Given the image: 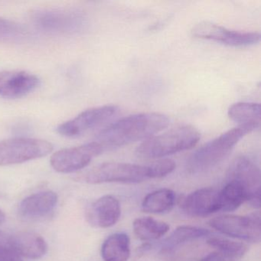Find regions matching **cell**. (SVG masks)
Wrapping results in <instances>:
<instances>
[{
  "label": "cell",
  "instance_id": "obj_15",
  "mask_svg": "<svg viewBox=\"0 0 261 261\" xmlns=\"http://www.w3.org/2000/svg\"><path fill=\"white\" fill-rule=\"evenodd\" d=\"M8 244L19 256L29 259H40L48 250L46 241L39 233L33 231H20L8 238Z\"/></svg>",
  "mask_w": 261,
  "mask_h": 261
},
{
  "label": "cell",
  "instance_id": "obj_8",
  "mask_svg": "<svg viewBox=\"0 0 261 261\" xmlns=\"http://www.w3.org/2000/svg\"><path fill=\"white\" fill-rule=\"evenodd\" d=\"M212 228L223 234L250 243H259L261 239L260 214L259 212L240 215H220L209 221Z\"/></svg>",
  "mask_w": 261,
  "mask_h": 261
},
{
  "label": "cell",
  "instance_id": "obj_28",
  "mask_svg": "<svg viewBox=\"0 0 261 261\" xmlns=\"http://www.w3.org/2000/svg\"><path fill=\"white\" fill-rule=\"evenodd\" d=\"M6 235L4 234V233H2V232L0 231V244H4V242L6 241Z\"/></svg>",
  "mask_w": 261,
  "mask_h": 261
},
{
  "label": "cell",
  "instance_id": "obj_2",
  "mask_svg": "<svg viewBox=\"0 0 261 261\" xmlns=\"http://www.w3.org/2000/svg\"><path fill=\"white\" fill-rule=\"evenodd\" d=\"M175 162L161 160L149 165L125 163H105L90 169L83 179L90 184L140 183L152 178H163L173 172Z\"/></svg>",
  "mask_w": 261,
  "mask_h": 261
},
{
  "label": "cell",
  "instance_id": "obj_1",
  "mask_svg": "<svg viewBox=\"0 0 261 261\" xmlns=\"http://www.w3.org/2000/svg\"><path fill=\"white\" fill-rule=\"evenodd\" d=\"M169 119L160 113H143L110 123L97 134L94 141L103 151L122 147L140 140H146L163 130Z\"/></svg>",
  "mask_w": 261,
  "mask_h": 261
},
{
  "label": "cell",
  "instance_id": "obj_9",
  "mask_svg": "<svg viewBox=\"0 0 261 261\" xmlns=\"http://www.w3.org/2000/svg\"><path fill=\"white\" fill-rule=\"evenodd\" d=\"M103 152L96 141L75 147L66 148L55 152L51 157V167L61 173H71L86 167L93 159Z\"/></svg>",
  "mask_w": 261,
  "mask_h": 261
},
{
  "label": "cell",
  "instance_id": "obj_21",
  "mask_svg": "<svg viewBox=\"0 0 261 261\" xmlns=\"http://www.w3.org/2000/svg\"><path fill=\"white\" fill-rule=\"evenodd\" d=\"M134 233L143 241L160 239L169 230L167 223L154 219L151 217L137 218L133 224Z\"/></svg>",
  "mask_w": 261,
  "mask_h": 261
},
{
  "label": "cell",
  "instance_id": "obj_6",
  "mask_svg": "<svg viewBox=\"0 0 261 261\" xmlns=\"http://www.w3.org/2000/svg\"><path fill=\"white\" fill-rule=\"evenodd\" d=\"M53 146L46 140L13 138L0 141V166L19 164L48 155Z\"/></svg>",
  "mask_w": 261,
  "mask_h": 261
},
{
  "label": "cell",
  "instance_id": "obj_16",
  "mask_svg": "<svg viewBox=\"0 0 261 261\" xmlns=\"http://www.w3.org/2000/svg\"><path fill=\"white\" fill-rule=\"evenodd\" d=\"M58 199L57 194L53 191L37 192L27 197L20 203L19 214L28 218L45 216L56 207Z\"/></svg>",
  "mask_w": 261,
  "mask_h": 261
},
{
  "label": "cell",
  "instance_id": "obj_14",
  "mask_svg": "<svg viewBox=\"0 0 261 261\" xmlns=\"http://www.w3.org/2000/svg\"><path fill=\"white\" fill-rule=\"evenodd\" d=\"M120 215L121 207L118 199L112 195H105L90 206L87 219L94 227L108 228L117 224Z\"/></svg>",
  "mask_w": 261,
  "mask_h": 261
},
{
  "label": "cell",
  "instance_id": "obj_26",
  "mask_svg": "<svg viewBox=\"0 0 261 261\" xmlns=\"http://www.w3.org/2000/svg\"><path fill=\"white\" fill-rule=\"evenodd\" d=\"M201 261H236L234 258L224 254L221 252H214L204 256Z\"/></svg>",
  "mask_w": 261,
  "mask_h": 261
},
{
  "label": "cell",
  "instance_id": "obj_11",
  "mask_svg": "<svg viewBox=\"0 0 261 261\" xmlns=\"http://www.w3.org/2000/svg\"><path fill=\"white\" fill-rule=\"evenodd\" d=\"M192 34L198 39L214 41L233 47L250 46L260 40L259 33L237 32L206 21L195 25L192 30Z\"/></svg>",
  "mask_w": 261,
  "mask_h": 261
},
{
  "label": "cell",
  "instance_id": "obj_5",
  "mask_svg": "<svg viewBox=\"0 0 261 261\" xmlns=\"http://www.w3.org/2000/svg\"><path fill=\"white\" fill-rule=\"evenodd\" d=\"M31 20L36 28L53 34H73L86 25L85 16L73 10H36L32 13Z\"/></svg>",
  "mask_w": 261,
  "mask_h": 261
},
{
  "label": "cell",
  "instance_id": "obj_20",
  "mask_svg": "<svg viewBox=\"0 0 261 261\" xmlns=\"http://www.w3.org/2000/svg\"><path fill=\"white\" fill-rule=\"evenodd\" d=\"M229 118L238 123V126H253L256 128L260 125V105L256 103L241 102L234 103L227 111Z\"/></svg>",
  "mask_w": 261,
  "mask_h": 261
},
{
  "label": "cell",
  "instance_id": "obj_17",
  "mask_svg": "<svg viewBox=\"0 0 261 261\" xmlns=\"http://www.w3.org/2000/svg\"><path fill=\"white\" fill-rule=\"evenodd\" d=\"M103 261H127L130 256V240L124 233H116L107 238L101 247Z\"/></svg>",
  "mask_w": 261,
  "mask_h": 261
},
{
  "label": "cell",
  "instance_id": "obj_24",
  "mask_svg": "<svg viewBox=\"0 0 261 261\" xmlns=\"http://www.w3.org/2000/svg\"><path fill=\"white\" fill-rule=\"evenodd\" d=\"M28 30L17 22L0 18V42H21L28 38Z\"/></svg>",
  "mask_w": 261,
  "mask_h": 261
},
{
  "label": "cell",
  "instance_id": "obj_19",
  "mask_svg": "<svg viewBox=\"0 0 261 261\" xmlns=\"http://www.w3.org/2000/svg\"><path fill=\"white\" fill-rule=\"evenodd\" d=\"M176 196L169 189L154 191L146 195L142 203L143 212L151 214H163L170 212L175 206Z\"/></svg>",
  "mask_w": 261,
  "mask_h": 261
},
{
  "label": "cell",
  "instance_id": "obj_18",
  "mask_svg": "<svg viewBox=\"0 0 261 261\" xmlns=\"http://www.w3.org/2000/svg\"><path fill=\"white\" fill-rule=\"evenodd\" d=\"M209 233L210 231L208 230L201 227L190 225L180 226L165 240L162 246V250L164 253H169L186 243L207 236Z\"/></svg>",
  "mask_w": 261,
  "mask_h": 261
},
{
  "label": "cell",
  "instance_id": "obj_27",
  "mask_svg": "<svg viewBox=\"0 0 261 261\" xmlns=\"http://www.w3.org/2000/svg\"><path fill=\"white\" fill-rule=\"evenodd\" d=\"M6 220V215L4 213L1 209H0V224H2Z\"/></svg>",
  "mask_w": 261,
  "mask_h": 261
},
{
  "label": "cell",
  "instance_id": "obj_7",
  "mask_svg": "<svg viewBox=\"0 0 261 261\" xmlns=\"http://www.w3.org/2000/svg\"><path fill=\"white\" fill-rule=\"evenodd\" d=\"M119 112L120 109L116 105L91 108L59 125L58 133L67 138H77L112 121Z\"/></svg>",
  "mask_w": 261,
  "mask_h": 261
},
{
  "label": "cell",
  "instance_id": "obj_22",
  "mask_svg": "<svg viewBox=\"0 0 261 261\" xmlns=\"http://www.w3.org/2000/svg\"><path fill=\"white\" fill-rule=\"evenodd\" d=\"M220 212H233L247 201V194L234 181H228L219 192Z\"/></svg>",
  "mask_w": 261,
  "mask_h": 261
},
{
  "label": "cell",
  "instance_id": "obj_23",
  "mask_svg": "<svg viewBox=\"0 0 261 261\" xmlns=\"http://www.w3.org/2000/svg\"><path fill=\"white\" fill-rule=\"evenodd\" d=\"M207 243L211 247L218 250V252L234 259L242 257L248 250V247L244 243L231 241L221 237H212L208 238Z\"/></svg>",
  "mask_w": 261,
  "mask_h": 261
},
{
  "label": "cell",
  "instance_id": "obj_3",
  "mask_svg": "<svg viewBox=\"0 0 261 261\" xmlns=\"http://www.w3.org/2000/svg\"><path fill=\"white\" fill-rule=\"evenodd\" d=\"M256 129L257 128L253 126H238L206 143L188 159V172L199 174L210 170L228 156L243 137Z\"/></svg>",
  "mask_w": 261,
  "mask_h": 261
},
{
  "label": "cell",
  "instance_id": "obj_13",
  "mask_svg": "<svg viewBox=\"0 0 261 261\" xmlns=\"http://www.w3.org/2000/svg\"><path fill=\"white\" fill-rule=\"evenodd\" d=\"M188 216L202 218L220 212L219 192L212 188L198 189L189 194L182 203Z\"/></svg>",
  "mask_w": 261,
  "mask_h": 261
},
{
  "label": "cell",
  "instance_id": "obj_10",
  "mask_svg": "<svg viewBox=\"0 0 261 261\" xmlns=\"http://www.w3.org/2000/svg\"><path fill=\"white\" fill-rule=\"evenodd\" d=\"M228 181H234L247 194V202L253 207L260 206L261 175L259 167L245 156L237 158L230 165Z\"/></svg>",
  "mask_w": 261,
  "mask_h": 261
},
{
  "label": "cell",
  "instance_id": "obj_25",
  "mask_svg": "<svg viewBox=\"0 0 261 261\" xmlns=\"http://www.w3.org/2000/svg\"><path fill=\"white\" fill-rule=\"evenodd\" d=\"M0 261H22V259L13 249L0 244Z\"/></svg>",
  "mask_w": 261,
  "mask_h": 261
},
{
  "label": "cell",
  "instance_id": "obj_4",
  "mask_svg": "<svg viewBox=\"0 0 261 261\" xmlns=\"http://www.w3.org/2000/svg\"><path fill=\"white\" fill-rule=\"evenodd\" d=\"M200 139L201 134L196 128L182 125L145 140L137 147L136 153L143 158H162L192 149Z\"/></svg>",
  "mask_w": 261,
  "mask_h": 261
},
{
  "label": "cell",
  "instance_id": "obj_12",
  "mask_svg": "<svg viewBox=\"0 0 261 261\" xmlns=\"http://www.w3.org/2000/svg\"><path fill=\"white\" fill-rule=\"evenodd\" d=\"M39 79L24 71H4L0 72V96L6 98L23 97L38 88Z\"/></svg>",
  "mask_w": 261,
  "mask_h": 261
}]
</instances>
